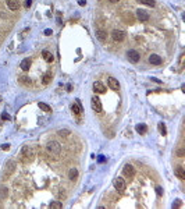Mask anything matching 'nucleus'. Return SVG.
<instances>
[{
	"label": "nucleus",
	"instance_id": "obj_20",
	"mask_svg": "<svg viewBox=\"0 0 185 209\" xmlns=\"http://www.w3.org/2000/svg\"><path fill=\"white\" fill-rule=\"evenodd\" d=\"M50 78H52V74L50 73H46V74L43 75V80H42V82L46 85V84H49L50 82Z\"/></svg>",
	"mask_w": 185,
	"mask_h": 209
},
{
	"label": "nucleus",
	"instance_id": "obj_1",
	"mask_svg": "<svg viewBox=\"0 0 185 209\" xmlns=\"http://www.w3.org/2000/svg\"><path fill=\"white\" fill-rule=\"evenodd\" d=\"M48 151L52 155H58L61 152V145L58 144L57 141H50L48 144Z\"/></svg>",
	"mask_w": 185,
	"mask_h": 209
},
{
	"label": "nucleus",
	"instance_id": "obj_26",
	"mask_svg": "<svg viewBox=\"0 0 185 209\" xmlns=\"http://www.w3.org/2000/svg\"><path fill=\"white\" fill-rule=\"evenodd\" d=\"M159 128H160V131L163 133V135L166 134V133H167V130H166V126H164L163 123H160V124H159Z\"/></svg>",
	"mask_w": 185,
	"mask_h": 209
},
{
	"label": "nucleus",
	"instance_id": "obj_29",
	"mask_svg": "<svg viewBox=\"0 0 185 209\" xmlns=\"http://www.w3.org/2000/svg\"><path fill=\"white\" fill-rule=\"evenodd\" d=\"M1 149H3V151H9V149H10V145H9V144L1 145Z\"/></svg>",
	"mask_w": 185,
	"mask_h": 209
},
{
	"label": "nucleus",
	"instance_id": "obj_4",
	"mask_svg": "<svg viewBox=\"0 0 185 209\" xmlns=\"http://www.w3.org/2000/svg\"><path fill=\"white\" fill-rule=\"evenodd\" d=\"M111 38H113V41H114V42H122V41H124V38H125V34L122 32V31L116 29V31H113V34H111Z\"/></svg>",
	"mask_w": 185,
	"mask_h": 209
},
{
	"label": "nucleus",
	"instance_id": "obj_23",
	"mask_svg": "<svg viewBox=\"0 0 185 209\" xmlns=\"http://www.w3.org/2000/svg\"><path fill=\"white\" fill-rule=\"evenodd\" d=\"M22 155H24V156H29V155H31V151H29V148H28L26 145L22 148Z\"/></svg>",
	"mask_w": 185,
	"mask_h": 209
},
{
	"label": "nucleus",
	"instance_id": "obj_37",
	"mask_svg": "<svg viewBox=\"0 0 185 209\" xmlns=\"http://www.w3.org/2000/svg\"><path fill=\"white\" fill-rule=\"evenodd\" d=\"M109 1H111V3H117V1H120V0H109Z\"/></svg>",
	"mask_w": 185,
	"mask_h": 209
},
{
	"label": "nucleus",
	"instance_id": "obj_36",
	"mask_svg": "<svg viewBox=\"0 0 185 209\" xmlns=\"http://www.w3.org/2000/svg\"><path fill=\"white\" fill-rule=\"evenodd\" d=\"M152 80H153L154 82H157V84H160V80H157V78H152Z\"/></svg>",
	"mask_w": 185,
	"mask_h": 209
},
{
	"label": "nucleus",
	"instance_id": "obj_9",
	"mask_svg": "<svg viewBox=\"0 0 185 209\" xmlns=\"http://www.w3.org/2000/svg\"><path fill=\"white\" fill-rule=\"evenodd\" d=\"M7 6H9L10 10L16 11L20 9V1H18V0H7Z\"/></svg>",
	"mask_w": 185,
	"mask_h": 209
},
{
	"label": "nucleus",
	"instance_id": "obj_21",
	"mask_svg": "<svg viewBox=\"0 0 185 209\" xmlns=\"http://www.w3.org/2000/svg\"><path fill=\"white\" fill-rule=\"evenodd\" d=\"M142 4H146V6H149V7H153L154 6V0H139Z\"/></svg>",
	"mask_w": 185,
	"mask_h": 209
},
{
	"label": "nucleus",
	"instance_id": "obj_16",
	"mask_svg": "<svg viewBox=\"0 0 185 209\" xmlns=\"http://www.w3.org/2000/svg\"><path fill=\"white\" fill-rule=\"evenodd\" d=\"M175 174H177V177H178V178H184V177H185L184 167H182V166H178V167H175Z\"/></svg>",
	"mask_w": 185,
	"mask_h": 209
},
{
	"label": "nucleus",
	"instance_id": "obj_24",
	"mask_svg": "<svg viewBox=\"0 0 185 209\" xmlns=\"http://www.w3.org/2000/svg\"><path fill=\"white\" fill-rule=\"evenodd\" d=\"M50 208H63V204L61 202H50Z\"/></svg>",
	"mask_w": 185,
	"mask_h": 209
},
{
	"label": "nucleus",
	"instance_id": "obj_19",
	"mask_svg": "<svg viewBox=\"0 0 185 209\" xmlns=\"http://www.w3.org/2000/svg\"><path fill=\"white\" fill-rule=\"evenodd\" d=\"M39 107H41V109H42L43 112H46V113H50L52 112V109H50V106H49V105H46V103H39Z\"/></svg>",
	"mask_w": 185,
	"mask_h": 209
},
{
	"label": "nucleus",
	"instance_id": "obj_2",
	"mask_svg": "<svg viewBox=\"0 0 185 209\" xmlns=\"http://www.w3.org/2000/svg\"><path fill=\"white\" fill-rule=\"evenodd\" d=\"M113 185H114V188L118 190V191H124V190H125V181L122 180L121 177H116L114 181H113Z\"/></svg>",
	"mask_w": 185,
	"mask_h": 209
},
{
	"label": "nucleus",
	"instance_id": "obj_25",
	"mask_svg": "<svg viewBox=\"0 0 185 209\" xmlns=\"http://www.w3.org/2000/svg\"><path fill=\"white\" fill-rule=\"evenodd\" d=\"M58 134L61 135V137H68L70 130H60V131H58Z\"/></svg>",
	"mask_w": 185,
	"mask_h": 209
},
{
	"label": "nucleus",
	"instance_id": "obj_6",
	"mask_svg": "<svg viewBox=\"0 0 185 209\" xmlns=\"http://www.w3.org/2000/svg\"><path fill=\"white\" fill-rule=\"evenodd\" d=\"M137 18L141 22H146V21H149L150 17H149V14L145 10H141V9H139V10H137Z\"/></svg>",
	"mask_w": 185,
	"mask_h": 209
},
{
	"label": "nucleus",
	"instance_id": "obj_5",
	"mask_svg": "<svg viewBox=\"0 0 185 209\" xmlns=\"http://www.w3.org/2000/svg\"><path fill=\"white\" fill-rule=\"evenodd\" d=\"M90 103H92V107H93V110L97 113L102 112V103H100V99L97 96H93L90 99Z\"/></svg>",
	"mask_w": 185,
	"mask_h": 209
},
{
	"label": "nucleus",
	"instance_id": "obj_15",
	"mask_svg": "<svg viewBox=\"0 0 185 209\" xmlns=\"http://www.w3.org/2000/svg\"><path fill=\"white\" fill-rule=\"evenodd\" d=\"M77 177H78V170H77V167L70 169V172H68V178L70 180H73V181H74Z\"/></svg>",
	"mask_w": 185,
	"mask_h": 209
},
{
	"label": "nucleus",
	"instance_id": "obj_30",
	"mask_svg": "<svg viewBox=\"0 0 185 209\" xmlns=\"http://www.w3.org/2000/svg\"><path fill=\"white\" fill-rule=\"evenodd\" d=\"M1 118H3V120H10V116L6 114V113H3V114H1Z\"/></svg>",
	"mask_w": 185,
	"mask_h": 209
},
{
	"label": "nucleus",
	"instance_id": "obj_12",
	"mask_svg": "<svg viewBox=\"0 0 185 209\" xmlns=\"http://www.w3.org/2000/svg\"><path fill=\"white\" fill-rule=\"evenodd\" d=\"M96 38H97L100 42H106V39H107V34H106V31L99 29V31H96Z\"/></svg>",
	"mask_w": 185,
	"mask_h": 209
},
{
	"label": "nucleus",
	"instance_id": "obj_32",
	"mask_svg": "<svg viewBox=\"0 0 185 209\" xmlns=\"http://www.w3.org/2000/svg\"><path fill=\"white\" fill-rule=\"evenodd\" d=\"M156 194H157L159 197L162 195V188H160V187H157V188H156Z\"/></svg>",
	"mask_w": 185,
	"mask_h": 209
},
{
	"label": "nucleus",
	"instance_id": "obj_3",
	"mask_svg": "<svg viewBox=\"0 0 185 209\" xmlns=\"http://www.w3.org/2000/svg\"><path fill=\"white\" fill-rule=\"evenodd\" d=\"M127 57H128V60H130L131 63H138L139 59H141V56H139V53H138L137 50H128Z\"/></svg>",
	"mask_w": 185,
	"mask_h": 209
},
{
	"label": "nucleus",
	"instance_id": "obj_31",
	"mask_svg": "<svg viewBox=\"0 0 185 209\" xmlns=\"http://www.w3.org/2000/svg\"><path fill=\"white\" fill-rule=\"evenodd\" d=\"M31 4H32V0H26L25 1V7H31Z\"/></svg>",
	"mask_w": 185,
	"mask_h": 209
},
{
	"label": "nucleus",
	"instance_id": "obj_18",
	"mask_svg": "<svg viewBox=\"0 0 185 209\" xmlns=\"http://www.w3.org/2000/svg\"><path fill=\"white\" fill-rule=\"evenodd\" d=\"M137 131L139 134H145L146 131H148V127L145 126V124H138L137 126Z\"/></svg>",
	"mask_w": 185,
	"mask_h": 209
},
{
	"label": "nucleus",
	"instance_id": "obj_7",
	"mask_svg": "<svg viewBox=\"0 0 185 209\" xmlns=\"http://www.w3.org/2000/svg\"><path fill=\"white\" fill-rule=\"evenodd\" d=\"M107 84H109V86H110L111 89H114V91H118V89H120V84H118V81H117L116 78H113V77L109 78Z\"/></svg>",
	"mask_w": 185,
	"mask_h": 209
},
{
	"label": "nucleus",
	"instance_id": "obj_10",
	"mask_svg": "<svg viewBox=\"0 0 185 209\" xmlns=\"http://www.w3.org/2000/svg\"><path fill=\"white\" fill-rule=\"evenodd\" d=\"M149 61L152 63V64H156V66H159V64H162V57L160 56H157V54H150L149 56Z\"/></svg>",
	"mask_w": 185,
	"mask_h": 209
},
{
	"label": "nucleus",
	"instance_id": "obj_14",
	"mask_svg": "<svg viewBox=\"0 0 185 209\" xmlns=\"http://www.w3.org/2000/svg\"><path fill=\"white\" fill-rule=\"evenodd\" d=\"M42 54H43V59H45V61H48V63H52L53 61V54L50 53V52H48V50H43L42 52Z\"/></svg>",
	"mask_w": 185,
	"mask_h": 209
},
{
	"label": "nucleus",
	"instance_id": "obj_35",
	"mask_svg": "<svg viewBox=\"0 0 185 209\" xmlns=\"http://www.w3.org/2000/svg\"><path fill=\"white\" fill-rule=\"evenodd\" d=\"M105 160H106V159L103 158V156H99V162H105Z\"/></svg>",
	"mask_w": 185,
	"mask_h": 209
},
{
	"label": "nucleus",
	"instance_id": "obj_8",
	"mask_svg": "<svg viewBox=\"0 0 185 209\" xmlns=\"http://www.w3.org/2000/svg\"><path fill=\"white\" fill-rule=\"evenodd\" d=\"M93 89H95V92H97V93H103V92L106 91L105 85L102 84L100 81H95V82H93Z\"/></svg>",
	"mask_w": 185,
	"mask_h": 209
},
{
	"label": "nucleus",
	"instance_id": "obj_22",
	"mask_svg": "<svg viewBox=\"0 0 185 209\" xmlns=\"http://www.w3.org/2000/svg\"><path fill=\"white\" fill-rule=\"evenodd\" d=\"M6 197H7V188H6V187H1V188H0V198L4 199Z\"/></svg>",
	"mask_w": 185,
	"mask_h": 209
},
{
	"label": "nucleus",
	"instance_id": "obj_17",
	"mask_svg": "<svg viewBox=\"0 0 185 209\" xmlns=\"http://www.w3.org/2000/svg\"><path fill=\"white\" fill-rule=\"evenodd\" d=\"M71 109H73V112H74L75 114H79V113L82 112V107H81V105H79V102L74 103V105H73V107H71Z\"/></svg>",
	"mask_w": 185,
	"mask_h": 209
},
{
	"label": "nucleus",
	"instance_id": "obj_27",
	"mask_svg": "<svg viewBox=\"0 0 185 209\" xmlns=\"http://www.w3.org/2000/svg\"><path fill=\"white\" fill-rule=\"evenodd\" d=\"M20 81H21V82H24V84H26V85L31 82V81L28 80V77H21V78H20Z\"/></svg>",
	"mask_w": 185,
	"mask_h": 209
},
{
	"label": "nucleus",
	"instance_id": "obj_28",
	"mask_svg": "<svg viewBox=\"0 0 185 209\" xmlns=\"http://www.w3.org/2000/svg\"><path fill=\"white\" fill-rule=\"evenodd\" d=\"M184 155H185V151H184V149H178V151H177V156H180V158H182Z\"/></svg>",
	"mask_w": 185,
	"mask_h": 209
},
{
	"label": "nucleus",
	"instance_id": "obj_11",
	"mask_svg": "<svg viewBox=\"0 0 185 209\" xmlns=\"http://www.w3.org/2000/svg\"><path fill=\"white\" fill-rule=\"evenodd\" d=\"M122 172H124V174L127 177H134V174H135V170H134V167H132L131 165H125Z\"/></svg>",
	"mask_w": 185,
	"mask_h": 209
},
{
	"label": "nucleus",
	"instance_id": "obj_33",
	"mask_svg": "<svg viewBox=\"0 0 185 209\" xmlns=\"http://www.w3.org/2000/svg\"><path fill=\"white\" fill-rule=\"evenodd\" d=\"M78 4L79 6H85L86 4V1H85V0H78Z\"/></svg>",
	"mask_w": 185,
	"mask_h": 209
},
{
	"label": "nucleus",
	"instance_id": "obj_13",
	"mask_svg": "<svg viewBox=\"0 0 185 209\" xmlns=\"http://www.w3.org/2000/svg\"><path fill=\"white\" fill-rule=\"evenodd\" d=\"M20 67H21V70H24V71H28V70H29V67H31V60H29V59H24L21 61Z\"/></svg>",
	"mask_w": 185,
	"mask_h": 209
},
{
	"label": "nucleus",
	"instance_id": "obj_34",
	"mask_svg": "<svg viewBox=\"0 0 185 209\" xmlns=\"http://www.w3.org/2000/svg\"><path fill=\"white\" fill-rule=\"evenodd\" d=\"M45 35H52V29H46V31H45Z\"/></svg>",
	"mask_w": 185,
	"mask_h": 209
}]
</instances>
